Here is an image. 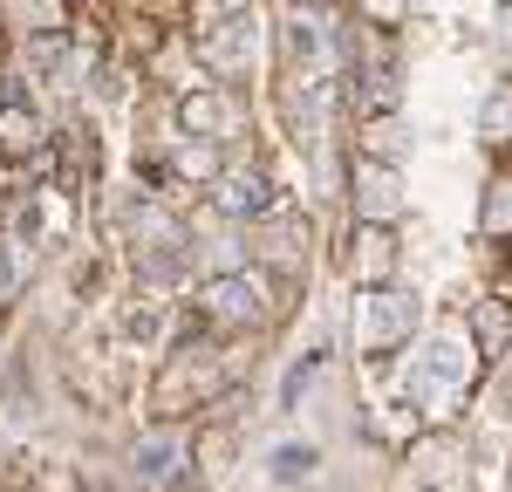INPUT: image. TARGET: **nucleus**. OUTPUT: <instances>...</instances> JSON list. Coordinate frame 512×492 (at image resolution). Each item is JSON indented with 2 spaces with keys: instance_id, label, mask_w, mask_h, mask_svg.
<instances>
[{
  "instance_id": "1",
  "label": "nucleus",
  "mask_w": 512,
  "mask_h": 492,
  "mask_svg": "<svg viewBox=\"0 0 512 492\" xmlns=\"http://www.w3.org/2000/svg\"><path fill=\"white\" fill-rule=\"evenodd\" d=\"M35 144H41L35 110H21V103H0V158H28Z\"/></svg>"
}]
</instances>
